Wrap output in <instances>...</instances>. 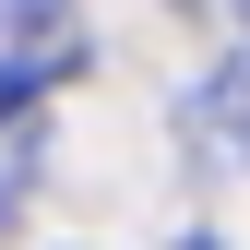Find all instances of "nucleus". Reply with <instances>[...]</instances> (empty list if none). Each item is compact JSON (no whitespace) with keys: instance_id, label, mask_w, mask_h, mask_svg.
Segmentation results:
<instances>
[{"instance_id":"obj_2","label":"nucleus","mask_w":250,"mask_h":250,"mask_svg":"<svg viewBox=\"0 0 250 250\" xmlns=\"http://www.w3.org/2000/svg\"><path fill=\"white\" fill-rule=\"evenodd\" d=\"M214 119H227V155H250V60L214 72Z\"/></svg>"},{"instance_id":"obj_4","label":"nucleus","mask_w":250,"mask_h":250,"mask_svg":"<svg viewBox=\"0 0 250 250\" xmlns=\"http://www.w3.org/2000/svg\"><path fill=\"white\" fill-rule=\"evenodd\" d=\"M191 250H203V238H191Z\"/></svg>"},{"instance_id":"obj_3","label":"nucleus","mask_w":250,"mask_h":250,"mask_svg":"<svg viewBox=\"0 0 250 250\" xmlns=\"http://www.w3.org/2000/svg\"><path fill=\"white\" fill-rule=\"evenodd\" d=\"M238 12H250V0H238Z\"/></svg>"},{"instance_id":"obj_1","label":"nucleus","mask_w":250,"mask_h":250,"mask_svg":"<svg viewBox=\"0 0 250 250\" xmlns=\"http://www.w3.org/2000/svg\"><path fill=\"white\" fill-rule=\"evenodd\" d=\"M72 12H60V0H24V24H12V48H0V119H12L24 96H36L48 72H72Z\"/></svg>"}]
</instances>
